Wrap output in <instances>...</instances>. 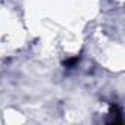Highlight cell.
Listing matches in <instances>:
<instances>
[{
  "instance_id": "cell-2",
  "label": "cell",
  "mask_w": 125,
  "mask_h": 125,
  "mask_svg": "<svg viewBox=\"0 0 125 125\" xmlns=\"http://www.w3.org/2000/svg\"><path fill=\"white\" fill-rule=\"evenodd\" d=\"M78 62H80V57L78 56H74V57H71V59H68L66 62H65V68H68V69H71V68H75L77 65H78Z\"/></svg>"
},
{
  "instance_id": "cell-1",
  "label": "cell",
  "mask_w": 125,
  "mask_h": 125,
  "mask_svg": "<svg viewBox=\"0 0 125 125\" xmlns=\"http://www.w3.org/2000/svg\"><path fill=\"white\" fill-rule=\"evenodd\" d=\"M110 116H112V121H110V122H113V124H121V122H122L121 110H119V107H118L116 104H113V106L110 107Z\"/></svg>"
}]
</instances>
